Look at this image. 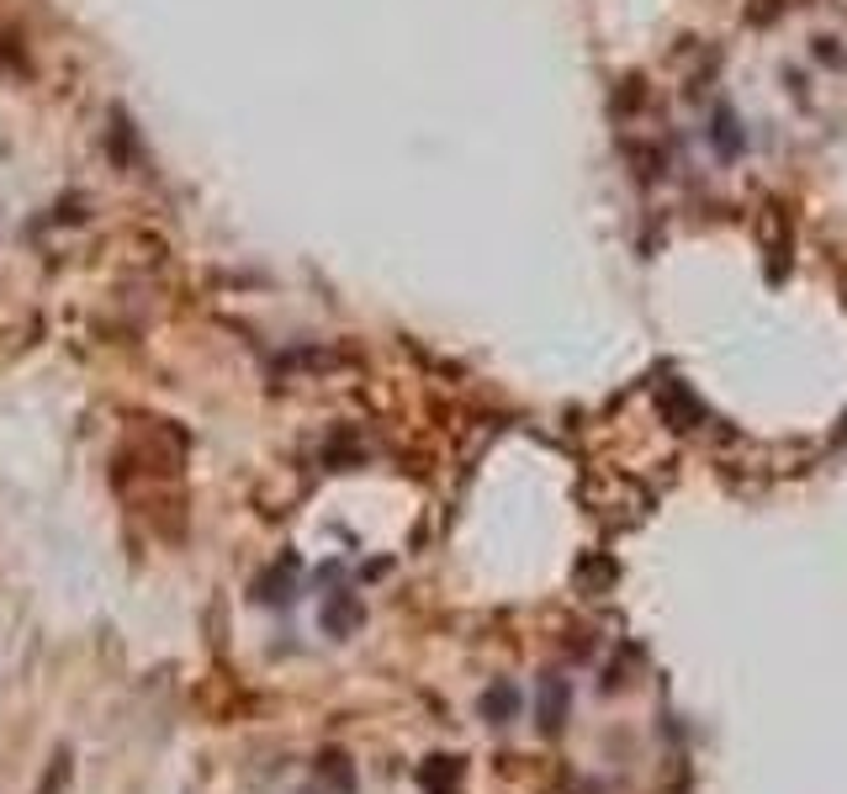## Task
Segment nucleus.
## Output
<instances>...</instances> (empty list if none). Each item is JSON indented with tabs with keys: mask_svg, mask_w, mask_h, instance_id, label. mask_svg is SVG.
<instances>
[{
	"mask_svg": "<svg viewBox=\"0 0 847 794\" xmlns=\"http://www.w3.org/2000/svg\"><path fill=\"white\" fill-rule=\"evenodd\" d=\"M323 631H334V635H350L356 631V625H361L365 620V609H361V598L356 594H334L328 598V604H323Z\"/></svg>",
	"mask_w": 847,
	"mask_h": 794,
	"instance_id": "nucleus-1",
	"label": "nucleus"
},
{
	"mask_svg": "<svg viewBox=\"0 0 847 794\" xmlns=\"http://www.w3.org/2000/svg\"><path fill=\"white\" fill-rule=\"evenodd\" d=\"M514 705H520V699H514V688H509V683H498V688H487V694H483V715H487V720H509Z\"/></svg>",
	"mask_w": 847,
	"mask_h": 794,
	"instance_id": "nucleus-2",
	"label": "nucleus"
},
{
	"mask_svg": "<svg viewBox=\"0 0 847 794\" xmlns=\"http://www.w3.org/2000/svg\"><path fill=\"white\" fill-rule=\"evenodd\" d=\"M64 779H70V757L59 753V757H53V773L42 779V790H38V794H59V790H64Z\"/></svg>",
	"mask_w": 847,
	"mask_h": 794,
	"instance_id": "nucleus-3",
	"label": "nucleus"
}]
</instances>
